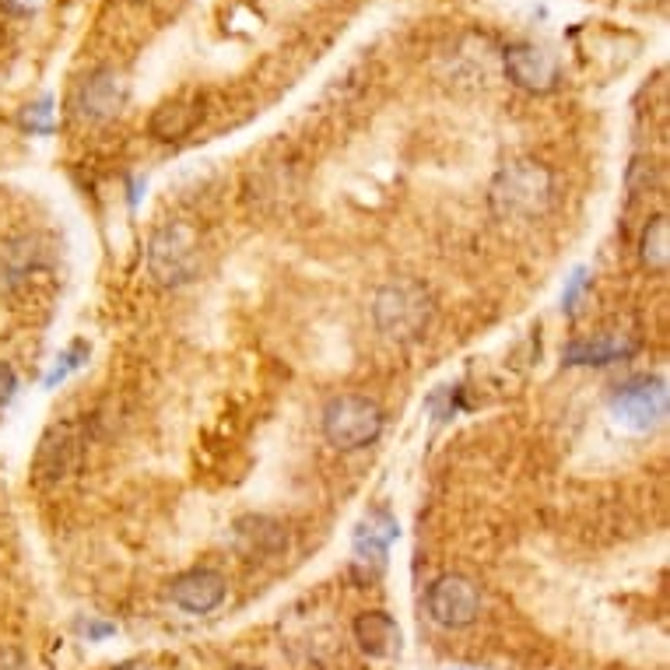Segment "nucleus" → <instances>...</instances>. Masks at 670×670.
I'll list each match as a JSON object with an SVG mask.
<instances>
[{"label":"nucleus","mask_w":670,"mask_h":670,"mask_svg":"<svg viewBox=\"0 0 670 670\" xmlns=\"http://www.w3.org/2000/svg\"><path fill=\"white\" fill-rule=\"evenodd\" d=\"M554 198V176L541 161L519 158L502 166L499 176L492 179L488 201L492 211L502 222H530L537 215H545Z\"/></svg>","instance_id":"1"},{"label":"nucleus","mask_w":670,"mask_h":670,"mask_svg":"<svg viewBox=\"0 0 670 670\" xmlns=\"http://www.w3.org/2000/svg\"><path fill=\"white\" fill-rule=\"evenodd\" d=\"M432 296L418 282H390L375 291L372 299V320L380 334L390 340H415L432 323Z\"/></svg>","instance_id":"2"},{"label":"nucleus","mask_w":670,"mask_h":670,"mask_svg":"<svg viewBox=\"0 0 670 670\" xmlns=\"http://www.w3.org/2000/svg\"><path fill=\"white\" fill-rule=\"evenodd\" d=\"M201 232L190 222H169L152 236L148 267L158 285H187L201 274Z\"/></svg>","instance_id":"3"},{"label":"nucleus","mask_w":670,"mask_h":670,"mask_svg":"<svg viewBox=\"0 0 670 670\" xmlns=\"http://www.w3.org/2000/svg\"><path fill=\"white\" fill-rule=\"evenodd\" d=\"M383 432V411L380 404L358 394H340L323 407V435L326 443L340 453H355L372 446Z\"/></svg>","instance_id":"4"},{"label":"nucleus","mask_w":670,"mask_h":670,"mask_svg":"<svg viewBox=\"0 0 670 670\" xmlns=\"http://www.w3.org/2000/svg\"><path fill=\"white\" fill-rule=\"evenodd\" d=\"M611 418L632 435L653 432L667 415V386L660 380H635L611 397Z\"/></svg>","instance_id":"5"},{"label":"nucleus","mask_w":670,"mask_h":670,"mask_svg":"<svg viewBox=\"0 0 670 670\" xmlns=\"http://www.w3.org/2000/svg\"><path fill=\"white\" fill-rule=\"evenodd\" d=\"M429 614L435 625L443 629H464L470 621H478L481 614V586L470 576H460V572H446L429 586Z\"/></svg>","instance_id":"6"},{"label":"nucleus","mask_w":670,"mask_h":670,"mask_svg":"<svg viewBox=\"0 0 670 670\" xmlns=\"http://www.w3.org/2000/svg\"><path fill=\"white\" fill-rule=\"evenodd\" d=\"M127 99V88H123V77L117 71H95L92 77L81 81V88L74 95V106H77V117L88 120V123H106L120 112Z\"/></svg>","instance_id":"7"},{"label":"nucleus","mask_w":670,"mask_h":670,"mask_svg":"<svg viewBox=\"0 0 670 670\" xmlns=\"http://www.w3.org/2000/svg\"><path fill=\"white\" fill-rule=\"evenodd\" d=\"M169 597L176 608H183L190 614H211L225 600V579L211 569H193L172 579Z\"/></svg>","instance_id":"8"},{"label":"nucleus","mask_w":670,"mask_h":670,"mask_svg":"<svg viewBox=\"0 0 670 670\" xmlns=\"http://www.w3.org/2000/svg\"><path fill=\"white\" fill-rule=\"evenodd\" d=\"M505 71L527 92H551L559 81V63L541 46H516L505 53Z\"/></svg>","instance_id":"9"},{"label":"nucleus","mask_w":670,"mask_h":670,"mask_svg":"<svg viewBox=\"0 0 670 670\" xmlns=\"http://www.w3.org/2000/svg\"><path fill=\"white\" fill-rule=\"evenodd\" d=\"M74 453H77V439L68 424H53L50 432L43 435V443L36 450V460H32V474L39 481H60L63 474H71L74 467Z\"/></svg>","instance_id":"10"},{"label":"nucleus","mask_w":670,"mask_h":670,"mask_svg":"<svg viewBox=\"0 0 670 670\" xmlns=\"http://www.w3.org/2000/svg\"><path fill=\"white\" fill-rule=\"evenodd\" d=\"M355 643L375 660H390L400 653V625L386 611H366L355 618Z\"/></svg>","instance_id":"11"},{"label":"nucleus","mask_w":670,"mask_h":670,"mask_svg":"<svg viewBox=\"0 0 670 670\" xmlns=\"http://www.w3.org/2000/svg\"><path fill=\"white\" fill-rule=\"evenodd\" d=\"M198 120H201L198 103H183V99L166 103V106H158L155 117H152V137L179 141V137H187L193 127H198Z\"/></svg>","instance_id":"12"},{"label":"nucleus","mask_w":670,"mask_h":670,"mask_svg":"<svg viewBox=\"0 0 670 670\" xmlns=\"http://www.w3.org/2000/svg\"><path fill=\"white\" fill-rule=\"evenodd\" d=\"M397 537V523L390 519L386 513H372L362 527L355 534V554L362 562H383L386 551H390V541Z\"/></svg>","instance_id":"13"},{"label":"nucleus","mask_w":670,"mask_h":670,"mask_svg":"<svg viewBox=\"0 0 670 670\" xmlns=\"http://www.w3.org/2000/svg\"><path fill=\"white\" fill-rule=\"evenodd\" d=\"M236 530L242 537V545H247L250 551H260V554H274L282 551L288 545V537L282 530V523H274L267 516H247L236 523Z\"/></svg>","instance_id":"14"},{"label":"nucleus","mask_w":670,"mask_h":670,"mask_svg":"<svg viewBox=\"0 0 670 670\" xmlns=\"http://www.w3.org/2000/svg\"><path fill=\"white\" fill-rule=\"evenodd\" d=\"M639 256L649 271L663 274L670 264V222L663 215L649 218L643 228V239H639Z\"/></svg>","instance_id":"15"},{"label":"nucleus","mask_w":670,"mask_h":670,"mask_svg":"<svg viewBox=\"0 0 670 670\" xmlns=\"http://www.w3.org/2000/svg\"><path fill=\"white\" fill-rule=\"evenodd\" d=\"M632 348L629 345H621V340H586V345H572L569 355H565V362L569 366H608L614 362V358L621 355H629Z\"/></svg>","instance_id":"16"},{"label":"nucleus","mask_w":670,"mask_h":670,"mask_svg":"<svg viewBox=\"0 0 670 670\" xmlns=\"http://www.w3.org/2000/svg\"><path fill=\"white\" fill-rule=\"evenodd\" d=\"M25 123L32 127V130H50V99H43L39 106H28V112H25Z\"/></svg>","instance_id":"17"},{"label":"nucleus","mask_w":670,"mask_h":670,"mask_svg":"<svg viewBox=\"0 0 670 670\" xmlns=\"http://www.w3.org/2000/svg\"><path fill=\"white\" fill-rule=\"evenodd\" d=\"M14 390H19V375H14L11 362H0V407L14 397Z\"/></svg>","instance_id":"18"},{"label":"nucleus","mask_w":670,"mask_h":670,"mask_svg":"<svg viewBox=\"0 0 670 670\" xmlns=\"http://www.w3.org/2000/svg\"><path fill=\"white\" fill-rule=\"evenodd\" d=\"M583 285H586V271H576V274H572L569 288H565V296H562V306H565V309H572V306H576V299H579Z\"/></svg>","instance_id":"19"},{"label":"nucleus","mask_w":670,"mask_h":670,"mask_svg":"<svg viewBox=\"0 0 670 670\" xmlns=\"http://www.w3.org/2000/svg\"><path fill=\"white\" fill-rule=\"evenodd\" d=\"M11 4H14V8H22V11H32V8L39 4V0H11Z\"/></svg>","instance_id":"20"},{"label":"nucleus","mask_w":670,"mask_h":670,"mask_svg":"<svg viewBox=\"0 0 670 670\" xmlns=\"http://www.w3.org/2000/svg\"><path fill=\"white\" fill-rule=\"evenodd\" d=\"M236 670H256V667H236Z\"/></svg>","instance_id":"21"}]
</instances>
